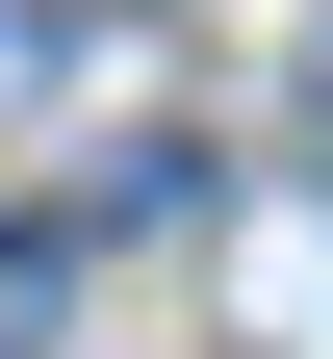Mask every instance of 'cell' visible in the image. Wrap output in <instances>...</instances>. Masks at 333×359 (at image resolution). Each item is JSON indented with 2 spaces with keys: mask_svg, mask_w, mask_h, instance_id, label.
I'll return each instance as SVG.
<instances>
[{
  "mask_svg": "<svg viewBox=\"0 0 333 359\" xmlns=\"http://www.w3.org/2000/svg\"><path fill=\"white\" fill-rule=\"evenodd\" d=\"M0 359H52V231L0 205Z\"/></svg>",
  "mask_w": 333,
  "mask_h": 359,
  "instance_id": "cell-1",
  "label": "cell"
}]
</instances>
